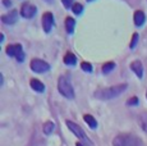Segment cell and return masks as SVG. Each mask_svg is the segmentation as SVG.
<instances>
[{
    "mask_svg": "<svg viewBox=\"0 0 147 146\" xmlns=\"http://www.w3.org/2000/svg\"><path fill=\"white\" fill-rule=\"evenodd\" d=\"M127 89H128L127 83H120V85H115V86H111V87H107V89L97 90L94 94V96L98 100H110V99H114V97L119 96Z\"/></svg>",
    "mask_w": 147,
    "mask_h": 146,
    "instance_id": "6da1fadb",
    "label": "cell"
},
{
    "mask_svg": "<svg viewBox=\"0 0 147 146\" xmlns=\"http://www.w3.org/2000/svg\"><path fill=\"white\" fill-rule=\"evenodd\" d=\"M114 146H142V142L133 135H119L113 140Z\"/></svg>",
    "mask_w": 147,
    "mask_h": 146,
    "instance_id": "7a4b0ae2",
    "label": "cell"
},
{
    "mask_svg": "<svg viewBox=\"0 0 147 146\" xmlns=\"http://www.w3.org/2000/svg\"><path fill=\"white\" fill-rule=\"evenodd\" d=\"M58 89L63 96H65L67 99H74V90H73L70 82L67 80L65 77H60L58 81Z\"/></svg>",
    "mask_w": 147,
    "mask_h": 146,
    "instance_id": "3957f363",
    "label": "cell"
},
{
    "mask_svg": "<svg viewBox=\"0 0 147 146\" xmlns=\"http://www.w3.org/2000/svg\"><path fill=\"white\" fill-rule=\"evenodd\" d=\"M7 54L9 57L16 58L18 62H23L24 60V53H23V47H22L21 44H12L8 45L7 49H5Z\"/></svg>",
    "mask_w": 147,
    "mask_h": 146,
    "instance_id": "277c9868",
    "label": "cell"
},
{
    "mask_svg": "<svg viewBox=\"0 0 147 146\" xmlns=\"http://www.w3.org/2000/svg\"><path fill=\"white\" fill-rule=\"evenodd\" d=\"M30 67L35 73H45L50 69L49 63H46V62L41 60V59H37V58L33 59V60H31Z\"/></svg>",
    "mask_w": 147,
    "mask_h": 146,
    "instance_id": "5b68a950",
    "label": "cell"
},
{
    "mask_svg": "<svg viewBox=\"0 0 147 146\" xmlns=\"http://www.w3.org/2000/svg\"><path fill=\"white\" fill-rule=\"evenodd\" d=\"M67 126H68V128H69V130L72 131L73 133H74L76 136L78 137V139H81L82 141H84V142H86V144L91 145V142H90V140L87 139L86 133H84L83 130H82V128H81L78 124H76V123H73V122H70V120H67Z\"/></svg>",
    "mask_w": 147,
    "mask_h": 146,
    "instance_id": "8992f818",
    "label": "cell"
},
{
    "mask_svg": "<svg viewBox=\"0 0 147 146\" xmlns=\"http://www.w3.org/2000/svg\"><path fill=\"white\" fill-rule=\"evenodd\" d=\"M36 13H37V8L31 3H24L21 8V16L23 18H32L36 16Z\"/></svg>",
    "mask_w": 147,
    "mask_h": 146,
    "instance_id": "52a82bcc",
    "label": "cell"
},
{
    "mask_svg": "<svg viewBox=\"0 0 147 146\" xmlns=\"http://www.w3.org/2000/svg\"><path fill=\"white\" fill-rule=\"evenodd\" d=\"M53 26H54V16L50 12L44 13V16H42V28H44V31L46 33H49L51 31Z\"/></svg>",
    "mask_w": 147,
    "mask_h": 146,
    "instance_id": "ba28073f",
    "label": "cell"
},
{
    "mask_svg": "<svg viewBox=\"0 0 147 146\" xmlns=\"http://www.w3.org/2000/svg\"><path fill=\"white\" fill-rule=\"evenodd\" d=\"M1 21H3V23H5V24H14L18 21V12H17L16 9L10 10L9 13L1 16Z\"/></svg>",
    "mask_w": 147,
    "mask_h": 146,
    "instance_id": "9c48e42d",
    "label": "cell"
},
{
    "mask_svg": "<svg viewBox=\"0 0 147 146\" xmlns=\"http://www.w3.org/2000/svg\"><path fill=\"white\" fill-rule=\"evenodd\" d=\"M131 69L136 73V74H137L138 78H142V76H143V66H142V63H141L140 60H136V62H133V63H131Z\"/></svg>",
    "mask_w": 147,
    "mask_h": 146,
    "instance_id": "30bf717a",
    "label": "cell"
},
{
    "mask_svg": "<svg viewBox=\"0 0 147 146\" xmlns=\"http://www.w3.org/2000/svg\"><path fill=\"white\" fill-rule=\"evenodd\" d=\"M30 85L36 92H44L45 91V85L41 82V81H38L37 78H31Z\"/></svg>",
    "mask_w": 147,
    "mask_h": 146,
    "instance_id": "8fae6325",
    "label": "cell"
},
{
    "mask_svg": "<svg viewBox=\"0 0 147 146\" xmlns=\"http://www.w3.org/2000/svg\"><path fill=\"white\" fill-rule=\"evenodd\" d=\"M133 19H134V23H136V26H138V27H140V26H142V24L145 23V21H146L145 13H143L142 10H136Z\"/></svg>",
    "mask_w": 147,
    "mask_h": 146,
    "instance_id": "7c38bea8",
    "label": "cell"
},
{
    "mask_svg": "<svg viewBox=\"0 0 147 146\" xmlns=\"http://www.w3.org/2000/svg\"><path fill=\"white\" fill-rule=\"evenodd\" d=\"M74 26H76L74 18H72V17H67V19H65V28H67V32H68V33H73V31H74Z\"/></svg>",
    "mask_w": 147,
    "mask_h": 146,
    "instance_id": "4fadbf2b",
    "label": "cell"
},
{
    "mask_svg": "<svg viewBox=\"0 0 147 146\" xmlns=\"http://www.w3.org/2000/svg\"><path fill=\"white\" fill-rule=\"evenodd\" d=\"M64 63H65L67 66H74V64L77 63V58H76V55L72 54V53H67V54L64 55Z\"/></svg>",
    "mask_w": 147,
    "mask_h": 146,
    "instance_id": "5bb4252c",
    "label": "cell"
},
{
    "mask_svg": "<svg viewBox=\"0 0 147 146\" xmlns=\"http://www.w3.org/2000/svg\"><path fill=\"white\" fill-rule=\"evenodd\" d=\"M83 119H84V122L90 126V128H92V130L97 128V122H96V119L92 116H90V114H84Z\"/></svg>",
    "mask_w": 147,
    "mask_h": 146,
    "instance_id": "9a60e30c",
    "label": "cell"
},
{
    "mask_svg": "<svg viewBox=\"0 0 147 146\" xmlns=\"http://www.w3.org/2000/svg\"><path fill=\"white\" fill-rule=\"evenodd\" d=\"M140 123H141L142 130L147 133V112H143V113L140 116Z\"/></svg>",
    "mask_w": 147,
    "mask_h": 146,
    "instance_id": "2e32d148",
    "label": "cell"
},
{
    "mask_svg": "<svg viewBox=\"0 0 147 146\" xmlns=\"http://www.w3.org/2000/svg\"><path fill=\"white\" fill-rule=\"evenodd\" d=\"M114 68H115V63H114V62H107V63H105L102 66V73L107 74V73H110Z\"/></svg>",
    "mask_w": 147,
    "mask_h": 146,
    "instance_id": "e0dca14e",
    "label": "cell"
},
{
    "mask_svg": "<svg viewBox=\"0 0 147 146\" xmlns=\"http://www.w3.org/2000/svg\"><path fill=\"white\" fill-rule=\"evenodd\" d=\"M54 128H55V124H54L53 122H46L44 124V133L45 135H50L54 131Z\"/></svg>",
    "mask_w": 147,
    "mask_h": 146,
    "instance_id": "ac0fdd59",
    "label": "cell"
},
{
    "mask_svg": "<svg viewBox=\"0 0 147 146\" xmlns=\"http://www.w3.org/2000/svg\"><path fill=\"white\" fill-rule=\"evenodd\" d=\"M72 10H73V13H74V14H81L82 10H83V5L80 4V3H74V4H73V7H72Z\"/></svg>",
    "mask_w": 147,
    "mask_h": 146,
    "instance_id": "d6986e66",
    "label": "cell"
},
{
    "mask_svg": "<svg viewBox=\"0 0 147 146\" xmlns=\"http://www.w3.org/2000/svg\"><path fill=\"white\" fill-rule=\"evenodd\" d=\"M81 68L83 69L84 72H87V73H91L94 69H92V66L88 63V62H82V64H81Z\"/></svg>",
    "mask_w": 147,
    "mask_h": 146,
    "instance_id": "ffe728a7",
    "label": "cell"
},
{
    "mask_svg": "<svg viewBox=\"0 0 147 146\" xmlns=\"http://www.w3.org/2000/svg\"><path fill=\"white\" fill-rule=\"evenodd\" d=\"M137 41H138V33H133V37H132V41H131V49L137 45Z\"/></svg>",
    "mask_w": 147,
    "mask_h": 146,
    "instance_id": "44dd1931",
    "label": "cell"
},
{
    "mask_svg": "<svg viewBox=\"0 0 147 146\" xmlns=\"http://www.w3.org/2000/svg\"><path fill=\"white\" fill-rule=\"evenodd\" d=\"M127 104H128L129 106H132V105H138V97H136V96L131 97V99L127 101Z\"/></svg>",
    "mask_w": 147,
    "mask_h": 146,
    "instance_id": "7402d4cb",
    "label": "cell"
},
{
    "mask_svg": "<svg viewBox=\"0 0 147 146\" xmlns=\"http://www.w3.org/2000/svg\"><path fill=\"white\" fill-rule=\"evenodd\" d=\"M72 1H73V0H61V3H63V5L67 8V9H70V8L73 7Z\"/></svg>",
    "mask_w": 147,
    "mask_h": 146,
    "instance_id": "603a6c76",
    "label": "cell"
},
{
    "mask_svg": "<svg viewBox=\"0 0 147 146\" xmlns=\"http://www.w3.org/2000/svg\"><path fill=\"white\" fill-rule=\"evenodd\" d=\"M3 4H4L5 7H8V8H9L10 5H12V1H10V0H3Z\"/></svg>",
    "mask_w": 147,
    "mask_h": 146,
    "instance_id": "cb8c5ba5",
    "label": "cell"
},
{
    "mask_svg": "<svg viewBox=\"0 0 147 146\" xmlns=\"http://www.w3.org/2000/svg\"><path fill=\"white\" fill-rule=\"evenodd\" d=\"M76 146H83V145H82L81 142H77V144H76Z\"/></svg>",
    "mask_w": 147,
    "mask_h": 146,
    "instance_id": "d4e9b609",
    "label": "cell"
},
{
    "mask_svg": "<svg viewBox=\"0 0 147 146\" xmlns=\"http://www.w3.org/2000/svg\"><path fill=\"white\" fill-rule=\"evenodd\" d=\"M47 1H53V0H47Z\"/></svg>",
    "mask_w": 147,
    "mask_h": 146,
    "instance_id": "484cf974",
    "label": "cell"
},
{
    "mask_svg": "<svg viewBox=\"0 0 147 146\" xmlns=\"http://www.w3.org/2000/svg\"><path fill=\"white\" fill-rule=\"evenodd\" d=\"M87 1H92V0H87Z\"/></svg>",
    "mask_w": 147,
    "mask_h": 146,
    "instance_id": "4316f807",
    "label": "cell"
},
{
    "mask_svg": "<svg viewBox=\"0 0 147 146\" xmlns=\"http://www.w3.org/2000/svg\"><path fill=\"white\" fill-rule=\"evenodd\" d=\"M146 96H147V94H146Z\"/></svg>",
    "mask_w": 147,
    "mask_h": 146,
    "instance_id": "83f0119b",
    "label": "cell"
}]
</instances>
